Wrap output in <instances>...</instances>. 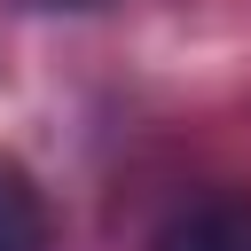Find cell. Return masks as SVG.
Returning a JSON list of instances; mask_svg holds the SVG:
<instances>
[{
	"mask_svg": "<svg viewBox=\"0 0 251 251\" xmlns=\"http://www.w3.org/2000/svg\"><path fill=\"white\" fill-rule=\"evenodd\" d=\"M47 243H55V220H47L31 165L0 149V251H47Z\"/></svg>",
	"mask_w": 251,
	"mask_h": 251,
	"instance_id": "6da1fadb",
	"label": "cell"
},
{
	"mask_svg": "<svg viewBox=\"0 0 251 251\" xmlns=\"http://www.w3.org/2000/svg\"><path fill=\"white\" fill-rule=\"evenodd\" d=\"M149 251H251V204L243 196H212V204L180 212Z\"/></svg>",
	"mask_w": 251,
	"mask_h": 251,
	"instance_id": "7a4b0ae2",
	"label": "cell"
}]
</instances>
